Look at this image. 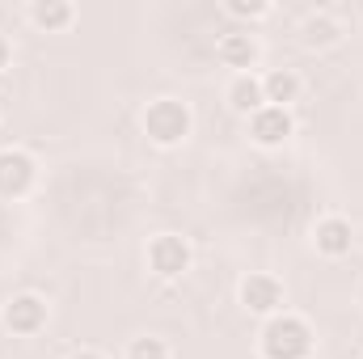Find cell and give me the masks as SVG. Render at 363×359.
I'll return each mask as SVG.
<instances>
[{"instance_id":"obj_1","label":"cell","mask_w":363,"mask_h":359,"mask_svg":"<svg viewBox=\"0 0 363 359\" xmlns=\"http://www.w3.org/2000/svg\"><path fill=\"white\" fill-rule=\"evenodd\" d=\"M258 355L262 359H313L317 355V330L308 326V317L283 309L262 321L258 330Z\"/></svg>"},{"instance_id":"obj_11","label":"cell","mask_w":363,"mask_h":359,"mask_svg":"<svg viewBox=\"0 0 363 359\" xmlns=\"http://www.w3.org/2000/svg\"><path fill=\"white\" fill-rule=\"evenodd\" d=\"M77 4L72 0H30L26 4V21L38 30V34H68L77 26Z\"/></svg>"},{"instance_id":"obj_12","label":"cell","mask_w":363,"mask_h":359,"mask_svg":"<svg viewBox=\"0 0 363 359\" xmlns=\"http://www.w3.org/2000/svg\"><path fill=\"white\" fill-rule=\"evenodd\" d=\"M224 101H228V110L241 114V118H250L254 110H262V106H267L262 72H237V77H228V85H224Z\"/></svg>"},{"instance_id":"obj_9","label":"cell","mask_w":363,"mask_h":359,"mask_svg":"<svg viewBox=\"0 0 363 359\" xmlns=\"http://www.w3.org/2000/svg\"><path fill=\"white\" fill-rule=\"evenodd\" d=\"M216 60H220L224 68H233V77H237V72H258V64H262V43H258L254 30H228V34L216 38Z\"/></svg>"},{"instance_id":"obj_5","label":"cell","mask_w":363,"mask_h":359,"mask_svg":"<svg viewBox=\"0 0 363 359\" xmlns=\"http://www.w3.org/2000/svg\"><path fill=\"white\" fill-rule=\"evenodd\" d=\"M237 304L245 309V313H254V317H274V313H283L287 309V287H283V279L271 275V270H250L241 283H237Z\"/></svg>"},{"instance_id":"obj_4","label":"cell","mask_w":363,"mask_h":359,"mask_svg":"<svg viewBox=\"0 0 363 359\" xmlns=\"http://www.w3.org/2000/svg\"><path fill=\"white\" fill-rule=\"evenodd\" d=\"M47 321H51V304H47V296H38V292H13V296L0 304V326H4L13 338H34V334L47 330Z\"/></svg>"},{"instance_id":"obj_14","label":"cell","mask_w":363,"mask_h":359,"mask_svg":"<svg viewBox=\"0 0 363 359\" xmlns=\"http://www.w3.org/2000/svg\"><path fill=\"white\" fill-rule=\"evenodd\" d=\"M224 13L233 17V21H267L274 13V4L271 0H224Z\"/></svg>"},{"instance_id":"obj_16","label":"cell","mask_w":363,"mask_h":359,"mask_svg":"<svg viewBox=\"0 0 363 359\" xmlns=\"http://www.w3.org/2000/svg\"><path fill=\"white\" fill-rule=\"evenodd\" d=\"M9 64H13V38H9V34L0 30V72H4Z\"/></svg>"},{"instance_id":"obj_13","label":"cell","mask_w":363,"mask_h":359,"mask_svg":"<svg viewBox=\"0 0 363 359\" xmlns=\"http://www.w3.org/2000/svg\"><path fill=\"white\" fill-rule=\"evenodd\" d=\"M262 93H267V106H283L291 110L304 93V77L296 68H267L262 72Z\"/></svg>"},{"instance_id":"obj_2","label":"cell","mask_w":363,"mask_h":359,"mask_svg":"<svg viewBox=\"0 0 363 359\" xmlns=\"http://www.w3.org/2000/svg\"><path fill=\"white\" fill-rule=\"evenodd\" d=\"M140 131L152 148H182L194 131V110L182 97H152L140 114Z\"/></svg>"},{"instance_id":"obj_8","label":"cell","mask_w":363,"mask_h":359,"mask_svg":"<svg viewBox=\"0 0 363 359\" xmlns=\"http://www.w3.org/2000/svg\"><path fill=\"white\" fill-rule=\"evenodd\" d=\"M308 241H313L317 258H330V263H338V258H347V254L355 250V224H351L347 216L330 211V216H321V220L313 224Z\"/></svg>"},{"instance_id":"obj_3","label":"cell","mask_w":363,"mask_h":359,"mask_svg":"<svg viewBox=\"0 0 363 359\" xmlns=\"http://www.w3.org/2000/svg\"><path fill=\"white\" fill-rule=\"evenodd\" d=\"M144 263H148V270H152L157 279L178 283V279H186L190 267H194V245H190L182 233H157V237H148Z\"/></svg>"},{"instance_id":"obj_15","label":"cell","mask_w":363,"mask_h":359,"mask_svg":"<svg viewBox=\"0 0 363 359\" xmlns=\"http://www.w3.org/2000/svg\"><path fill=\"white\" fill-rule=\"evenodd\" d=\"M127 359H174V351L161 334H140L127 343Z\"/></svg>"},{"instance_id":"obj_17","label":"cell","mask_w":363,"mask_h":359,"mask_svg":"<svg viewBox=\"0 0 363 359\" xmlns=\"http://www.w3.org/2000/svg\"><path fill=\"white\" fill-rule=\"evenodd\" d=\"M68 359H106L101 351H93V347H81V351H72Z\"/></svg>"},{"instance_id":"obj_6","label":"cell","mask_w":363,"mask_h":359,"mask_svg":"<svg viewBox=\"0 0 363 359\" xmlns=\"http://www.w3.org/2000/svg\"><path fill=\"white\" fill-rule=\"evenodd\" d=\"M38 186V157L21 144L0 148V203H17Z\"/></svg>"},{"instance_id":"obj_7","label":"cell","mask_w":363,"mask_h":359,"mask_svg":"<svg viewBox=\"0 0 363 359\" xmlns=\"http://www.w3.org/2000/svg\"><path fill=\"white\" fill-rule=\"evenodd\" d=\"M245 136L258 148H283L296 136V114L283 110V106H262V110H254L245 118Z\"/></svg>"},{"instance_id":"obj_10","label":"cell","mask_w":363,"mask_h":359,"mask_svg":"<svg viewBox=\"0 0 363 359\" xmlns=\"http://www.w3.org/2000/svg\"><path fill=\"white\" fill-rule=\"evenodd\" d=\"M342 38H347V26H342V17L330 13V9H317V13H308V17L300 21V47H304V51H330V47H338Z\"/></svg>"}]
</instances>
